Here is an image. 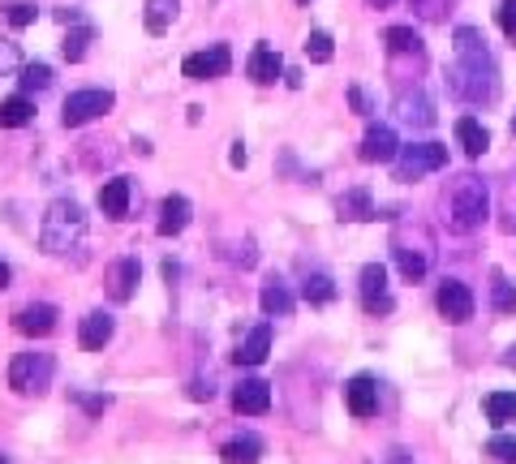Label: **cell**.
Returning a JSON list of instances; mask_svg holds the SVG:
<instances>
[{
	"label": "cell",
	"mask_w": 516,
	"mask_h": 464,
	"mask_svg": "<svg viewBox=\"0 0 516 464\" xmlns=\"http://www.w3.org/2000/svg\"><path fill=\"white\" fill-rule=\"evenodd\" d=\"M448 90L465 104H490L500 95V69L486 52V39L473 26L456 30V65L448 69Z\"/></svg>",
	"instance_id": "obj_1"
},
{
	"label": "cell",
	"mask_w": 516,
	"mask_h": 464,
	"mask_svg": "<svg viewBox=\"0 0 516 464\" xmlns=\"http://www.w3.org/2000/svg\"><path fill=\"white\" fill-rule=\"evenodd\" d=\"M82 237H87V215H82V207L77 202H52L44 215V224H39V241H44L47 254H69V250H77L82 245Z\"/></svg>",
	"instance_id": "obj_2"
},
{
	"label": "cell",
	"mask_w": 516,
	"mask_h": 464,
	"mask_svg": "<svg viewBox=\"0 0 516 464\" xmlns=\"http://www.w3.org/2000/svg\"><path fill=\"white\" fill-rule=\"evenodd\" d=\"M448 224L456 228V232H473V228L486 224V215H490V194H486V185L478 177H456L452 190H448Z\"/></svg>",
	"instance_id": "obj_3"
},
{
	"label": "cell",
	"mask_w": 516,
	"mask_h": 464,
	"mask_svg": "<svg viewBox=\"0 0 516 464\" xmlns=\"http://www.w3.org/2000/svg\"><path fill=\"white\" fill-rule=\"evenodd\" d=\"M52 370H57V361H52V353H17L14 361H9V387L17 391V396H44L47 387H52Z\"/></svg>",
	"instance_id": "obj_4"
},
{
	"label": "cell",
	"mask_w": 516,
	"mask_h": 464,
	"mask_svg": "<svg viewBox=\"0 0 516 464\" xmlns=\"http://www.w3.org/2000/svg\"><path fill=\"white\" fill-rule=\"evenodd\" d=\"M443 164H448V147H439V142L400 147V155H396V180H418L426 172H439Z\"/></svg>",
	"instance_id": "obj_5"
},
{
	"label": "cell",
	"mask_w": 516,
	"mask_h": 464,
	"mask_svg": "<svg viewBox=\"0 0 516 464\" xmlns=\"http://www.w3.org/2000/svg\"><path fill=\"white\" fill-rule=\"evenodd\" d=\"M112 104H117V95L112 90H74L69 99H65L61 108V120H65V129H77V125H87V120L95 117H104V112H112Z\"/></svg>",
	"instance_id": "obj_6"
},
{
	"label": "cell",
	"mask_w": 516,
	"mask_h": 464,
	"mask_svg": "<svg viewBox=\"0 0 516 464\" xmlns=\"http://www.w3.org/2000/svg\"><path fill=\"white\" fill-rule=\"evenodd\" d=\"M228 69H232V52H228L224 44L207 47V52H194V57H185L181 74L190 77V82H212V77H224Z\"/></svg>",
	"instance_id": "obj_7"
},
{
	"label": "cell",
	"mask_w": 516,
	"mask_h": 464,
	"mask_svg": "<svg viewBox=\"0 0 516 464\" xmlns=\"http://www.w3.org/2000/svg\"><path fill=\"white\" fill-rule=\"evenodd\" d=\"M362 305H366V314H392L396 310L392 293H387V271H383V263H366L362 267Z\"/></svg>",
	"instance_id": "obj_8"
},
{
	"label": "cell",
	"mask_w": 516,
	"mask_h": 464,
	"mask_svg": "<svg viewBox=\"0 0 516 464\" xmlns=\"http://www.w3.org/2000/svg\"><path fill=\"white\" fill-rule=\"evenodd\" d=\"M435 305H439V314L448 318V323H470L473 318V293L460 284V280H443Z\"/></svg>",
	"instance_id": "obj_9"
},
{
	"label": "cell",
	"mask_w": 516,
	"mask_h": 464,
	"mask_svg": "<svg viewBox=\"0 0 516 464\" xmlns=\"http://www.w3.org/2000/svg\"><path fill=\"white\" fill-rule=\"evenodd\" d=\"M57 305H47V301H35V305H22L14 314V331H22V335H31V340H39V335H52L57 331Z\"/></svg>",
	"instance_id": "obj_10"
},
{
	"label": "cell",
	"mask_w": 516,
	"mask_h": 464,
	"mask_svg": "<svg viewBox=\"0 0 516 464\" xmlns=\"http://www.w3.org/2000/svg\"><path fill=\"white\" fill-rule=\"evenodd\" d=\"M357 155H362L366 164H392L396 155H400V142H396V134L387 125H370L362 138V147H357Z\"/></svg>",
	"instance_id": "obj_11"
},
{
	"label": "cell",
	"mask_w": 516,
	"mask_h": 464,
	"mask_svg": "<svg viewBox=\"0 0 516 464\" xmlns=\"http://www.w3.org/2000/svg\"><path fill=\"white\" fill-rule=\"evenodd\" d=\"M345 405H349L353 418H375L379 413V383L370 375H353L349 387H345Z\"/></svg>",
	"instance_id": "obj_12"
},
{
	"label": "cell",
	"mask_w": 516,
	"mask_h": 464,
	"mask_svg": "<svg viewBox=\"0 0 516 464\" xmlns=\"http://www.w3.org/2000/svg\"><path fill=\"white\" fill-rule=\"evenodd\" d=\"M232 408H237V413H250V418L267 413V408H272V387H267L263 378H245L242 387L232 391Z\"/></svg>",
	"instance_id": "obj_13"
},
{
	"label": "cell",
	"mask_w": 516,
	"mask_h": 464,
	"mask_svg": "<svg viewBox=\"0 0 516 464\" xmlns=\"http://www.w3.org/2000/svg\"><path fill=\"white\" fill-rule=\"evenodd\" d=\"M112 331H117V323H112V314H104V310H95V314L82 318V327H77V345L87 348V353H99V348L112 340Z\"/></svg>",
	"instance_id": "obj_14"
},
{
	"label": "cell",
	"mask_w": 516,
	"mask_h": 464,
	"mask_svg": "<svg viewBox=\"0 0 516 464\" xmlns=\"http://www.w3.org/2000/svg\"><path fill=\"white\" fill-rule=\"evenodd\" d=\"M190 215H194L190 198H185V194H168L164 207H160V237H177V232L190 224Z\"/></svg>",
	"instance_id": "obj_15"
},
{
	"label": "cell",
	"mask_w": 516,
	"mask_h": 464,
	"mask_svg": "<svg viewBox=\"0 0 516 464\" xmlns=\"http://www.w3.org/2000/svg\"><path fill=\"white\" fill-rule=\"evenodd\" d=\"M99 211H104L108 220H125V215H129V177L104 180V190H99Z\"/></svg>",
	"instance_id": "obj_16"
},
{
	"label": "cell",
	"mask_w": 516,
	"mask_h": 464,
	"mask_svg": "<svg viewBox=\"0 0 516 464\" xmlns=\"http://www.w3.org/2000/svg\"><path fill=\"white\" fill-rule=\"evenodd\" d=\"M396 117L405 120V125L426 129V125H435V104L426 99L422 90H413V95H400V99H396Z\"/></svg>",
	"instance_id": "obj_17"
},
{
	"label": "cell",
	"mask_w": 516,
	"mask_h": 464,
	"mask_svg": "<svg viewBox=\"0 0 516 464\" xmlns=\"http://www.w3.org/2000/svg\"><path fill=\"white\" fill-rule=\"evenodd\" d=\"M456 142L465 147L470 160H482L486 147H490V134H486V125L478 117H460V120H456Z\"/></svg>",
	"instance_id": "obj_18"
},
{
	"label": "cell",
	"mask_w": 516,
	"mask_h": 464,
	"mask_svg": "<svg viewBox=\"0 0 516 464\" xmlns=\"http://www.w3.org/2000/svg\"><path fill=\"white\" fill-rule=\"evenodd\" d=\"M335 211H340V220H379V211H375V198L366 185L349 190V194L335 198Z\"/></svg>",
	"instance_id": "obj_19"
},
{
	"label": "cell",
	"mask_w": 516,
	"mask_h": 464,
	"mask_svg": "<svg viewBox=\"0 0 516 464\" xmlns=\"http://www.w3.org/2000/svg\"><path fill=\"white\" fill-rule=\"evenodd\" d=\"M267 353H272V327L263 323V327H254L250 335H245L242 348H237L232 357H237V366H263V361H267Z\"/></svg>",
	"instance_id": "obj_20"
},
{
	"label": "cell",
	"mask_w": 516,
	"mask_h": 464,
	"mask_svg": "<svg viewBox=\"0 0 516 464\" xmlns=\"http://www.w3.org/2000/svg\"><path fill=\"white\" fill-rule=\"evenodd\" d=\"M250 77H254L258 87H272L275 77L284 74V60H280V52L275 47H254V57H250Z\"/></svg>",
	"instance_id": "obj_21"
},
{
	"label": "cell",
	"mask_w": 516,
	"mask_h": 464,
	"mask_svg": "<svg viewBox=\"0 0 516 464\" xmlns=\"http://www.w3.org/2000/svg\"><path fill=\"white\" fill-rule=\"evenodd\" d=\"M392 254H396V267H400V275H405V280H413V284H418V280L426 275V267H430V250H409V245H405L400 237H396Z\"/></svg>",
	"instance_id": "obj_22"
},
{
	"label": "cell",
	"mask_w": 516,
	"mask_h": 464,
	"mask_svg": "<svg viewBox=\"0 0 516 464\" xmlns=\"http://www.w3.org/2000/svg\"><path fill=\"white\" fill-rule=\"evenodd\" d=\"M258 305H263V314L267 318H289L293 314V293L280 280H267L263 293H258Z\"/></svg>",
	"instance_id": "obj_23"
},
{
	"label": "cell",
	"mask_w": 516,
	"mask_h": 464,
	"mask_svg": "<svg viewBox=\"0 0 516 464\" xmlns=\"http://www.w3.org/2000/svg\"><path fill=\"white\" fill-rule=\"evenodd\" d=\"M220 460L224 464H258L263 460V438H254V435L228 438L224 448H220Z\"/></svg>",
	"instance_id": "obj_24"
},
{
	"label": "cell",
	"mask_w": 516,
	"mask_h": 464,
	"mask_svg": "<svg viewBox=\"0 0 516 464\" xmlns=\"http://www.w3.org/2000/svg\"><path fill=\"white\" fill-rule=\"evenodd\" d=\"M138 275H142V267H138V258H121L117 267H112V301H129L138 288Z\"/></svg>",
	"instance_id": "obj_25"
},
{
	"label": "cell",
	"mask_w": 516,
	"mask_h": 464,
	"mask_svg": "<svg viewBox=\"0 0 516 464\" xmlns=\"http://www.w3.org/2000/svg\"><path fill=\"white\" fill-rule=\"evenodd\" d=\"M383 44H387L392 60L396 57H426V47H422V39H418V30H409V26H392L387 35H383Z\"/></svg>",
	"instance_id": "obj_26"
},
{
	"label": "cell",
	"mask_w": 516,
	"mask_h": 464,
	"mask_svg": "<svg viewBox=\"0 0 516 464\" xmlns=\"http://www.w3.org/2000/svg\"><path fill=\"white\" fill-rule=\"evenodd\" d=\"M31 117H35V104L26 95H14V99L0 104V125L5 129H22V125H31Z\"/></svg>",
	"instance_id": "obj_27"
},
{
	"label": "cell",
	"mask_w": 516,
	"mask_h": 464,
	"mask_svg": "<svg viewBox=\"0 0 516 464\" xmlns=\"http://www.w3.org/2000/svg\"><path fill=\"white\" fill-rule=\"evenodd\" d=\"M486 418L495 421V426H503V421H516V391H490L482 400Z\"/></svg>",
	"instance_id": "obj_28"
},
{
	"label": "cell",
	"mask_w": 516,
	"mask_h": 464,
	"mask_svg": "<svg viewBox=\"0 0 516 464\" xmlns=\"http://www.w3.org/2000/svg\"><path fill=\"white\" fill-rule=\"evenodd\" d=\"M181 9V0H147V30L151 35H164L172 26V17Z\"/></svg>",
	"instance_id": "obj_29"
},
{
	"label": "cell",
	"mask_w": 516,
	"mask_h": 464,
	"mask_svg": "<svg viewBox=\"0 0 516 464\" xmlns=\"http://www.w3.org/2000/svg\"><path fill=\"white\" fill-rule=\"evenodd\" d=\"M305 301L310 305H327V301H335V284H332V275L327 271H315V275H305Z\"/></svg>",
	"instance_id": "obj_30"
},
{
	"label": "cell",
	"mask_w": 516,
	"mask_h": 464,
	"mask_svg": "<svg viewBox=\"0 0 516 464\" xmlns=\"http://www.w3.org/2000/svg\"><path fill=\"white\" fill-rule=\"evenodd\" d=\"M305 57L315 60V65H327V60L335 57L332 35H327V30H310V35H305Z\"/></svg>",
	"instance_id": "obj_31"
},
{
	"label": "cell",
	"mask_w": 516,
	"mask_h": 464,
	"mask_svg": "<svg viewBox=\"0 0 516 464\" xmlns=\"http://www.w3.org/2000/svg\"><path fill=\"white\" fill-rule=\"evenodd\" d=\"M0 17H5V22H9V26H31L35 17H39V9H35V5H26V0H9V5H0Z\"/></svg>",
	"instance_id": "obj_32"
},
{
	"label": "cell",
	"mask_w": 516,
	"mask_h": 464,
	"mask_svg": "<svg viewBox=\"0 0 516 464\" xmlns=\"http://www.w3.org/2000/svg\"><path fill=\"white\" fill-rule=\"evenodd\" d=\"M490 305L500 310V314H512L516 310V288L503 280V275H495V284H490Z\"/></svg>",
	"instance_id": "obj_33"
},
{
	"label": "cell",
	"mask_w": 516,
	"mask_h": 464,
	"mask_svg": "<svg viewBox=\"0 0 516 464\" xmlns=\"http://www.w3.org/2000/svg\"><path fill=\"white\" fill-rule=\"evenodd\" d=\"M91 39H95L91 26L69 30V39H65V60H82V57H87V44H91Z\"/></svg>",
	"instance_id": "obj_34"
},
{
	"label": "cell",
	"mask_w": 516,
	"mask_h": 464,
	"mask_svg": "<svg viewBox=\"0 0 516 464\" xmlns=\"http://www.w3.org/2000/svg\"><path fill=\"white\" fill-rule=\"evenodd\" d=\"M52 87V69L47 65H22V90H47Z\"/></svg>",
	"instance_id": "obj_35"
},
{
	"label": "cell",
	"mask_w": 516,
	"mask_h": 464,
	"mask_svg": "<svg viewBox=\"0 0 516 464\" xmlns=\"http://www.w3.org/2000/svg\"><path fill=\"white\" fill-rule=\"evenodd\" d=\"M486 456H495V460H503V464H516V438H490L486 443Z\"/></svg>",
	"instance_id": "obj_36"
},
{
	"label": "cell",
	"mask_w": 516,
	"mask_h": 464,
	"mask_svg": "<svg viewBox=\"0 0 516 464\" xmlns=\"http://www.w3.org/2000/svg\"><path fill=\"white\" fill-rule=\"evenodd\" d=\"M14 69H22V52H17V44L0 39V77L14 74Z\"/></svg>",
	"instance_id": "obj_37"
},
{
	"label": "cell",
	"mask_w": 516,
	"mask_h": 464,
	"mask_svg": "<svg viewBox=\"0 0 516 464\" xmlns=\"http://www.w3.org/2000/svg\"><path fill=\"white\" fill-rule=\"evenodd\" d=\"M500 26L508 39H516V0H503L500 5Z\"/></svg>",
	"instance_id": "obj_38"
},
{
	"label": "cell",
	"mask_w": 516,
	"mask_h": 464,
	"mask_svg": "<svg viewBox=\"0 0 516 464\" xmlns=\"http://www.w3.org/2000/svg\"><path fill=\"white\" fill-rule=\"evenodd\" d=\"M74 400H77V405H82V408H87L91 418H99V413H104V408L112 405L108 396H82V391H74Z\"/></svg>",
	"instance_id": "obj_39"
},
{
	"label": "cell",
	"mask_w": 516,
	"mask_h": 464,
	"mask_svg": "<svg viewBox=\"0 0 516 464\" xmlns=\"http://www.w3.org/2000/svg\"><path fill=\"white\" fill-rule=\"evenodd\" d=\"M413 9H418L422 17H430V22H435V17H443V9H448V0H413Z\"/></svg>",
	"instance_id": "obj_40"
},
{
	"label": "cell",
	"mask_w": 516,
	"mask_h": 464,
	"mask_svg": "<svg viewBox=\"0 0 516 464\" xmlns=\"http://www.w3.org/2000/svg\"><path fill=\"white\" fill-rule=\"evenodd\" d=\"M349 104L357 108L362 117H366V112H370V99H366V90H362V87H349Z\"/></svg>",
	"instance_id": "obj_41"
},
{
	"label": "cell",
	"mask_w": 516,
	"mask_h": 464,
	"mask_svg": "<svg viewBox=\"0 0 516 464\" xmlns=\"http://www.w3.org/2000/svg\"><path fill=\"white\" fill-rule=\"evenodd\" d=\"M190 396H194V400H212L215 387H207V383H190Z\"/></svg>",
	"instance_id": "obj_42"
},
{
	"label": "cell",
	"mask_w": 516,
	"mask_h": 464,
	"mask_svg": "<svg viewBox=\"0 0 516 464\" xmlns=\"http://www.w3.org/2000/svg\"><path fill=\"white\" fill-rule=\"evenodd\" d=\"M387 464H413V456L405 448H392V451H387Z\"/></svg>",
	"instance_id": "obj_43"
},
{
	"label": "cell",
	"mask_w": 516,
	"mask_h": 464,
	"mask_svg": "<svg viewBox=\"0 0 516 464\" xmlns=\"http://www.w3.org/2000/svg\"><path fill=\"white\" fill-rule=\"evenodd\" d=\"M228 160H232V168H245V147H242V142L232 147V155H228Z\"/></svg>",
	"instance_id": "obj_44"
},
{
	"label": "cell",
	"mask_w": 516,
	"mask_h": 464,
	"mask_svg": "<svg viewBox=\"0 0 516 464\" xmlns=\"http://www.w3.org/2000/svg\"><path fill=\"white\" fill-rule=\"evenodd\" d=\"M503 366H512V370H516V345L508 348V353H503Z\"/></svg>",
	"instance_id": "obj_45"
},
{
	"label": "cell",
	"mask_w": 516,
	"mask_h": 464,
	"mask_svg": "<svg viewBox=\"0 0 516 464\" xmlns=\"http://www.w3.org/2000/svg\"><path fill=\"white\" fill-rule=\"evenodd\" d=\"M366 5H370V9H387L392 0H366Z\"/></svg>",
	"instance_id": "obj_46"
},
{
	"label": "cell",
	"mask_w": 516,
	"mask_h": 464,
	"mask_svg": "<svg viewBox=\"0 0 516 464\" xmlns=\"http://www.w3.org/2000/svg\"><path fill=\"white\" fill-rule=\"evenodd\" d=\"M9 284V267H5V263H0V288Z\"/></svg>",
	"instance_id": "obj_47"
},
{
	"label": "cell",
	"mask_w": 516,
	"mask_h": 464,
	"mask_svg": "<svg viewBox=\"0 0 516 464\" xmlns=\"http://www.w3.org/2000/svg\"><path fill=\"white\" fill-rule=\"evenodd\" d=\"M297 5H310V0H297Z\"/></svg>",
	"instance_id": "obj_48"
},
{
	"label": "cell",
	"mask_w": 516,
	"mask_h": 464,
	"mask_svg": "<svg viewBox=\"0 0 516 464\" xmlns=\"http://www.w3.org/2000/svg\"><path fill=\"white\" fill-rule=\"evenodd\" d=\"M0 464H9V460H5V456H0Z\"/></svg>",
	"instance_id": "obj_49"
},
{
	"label": "cell",
	"mask_w": 516,
	"mask_h": 464,
	"mask_svg": "<svg viewBox=\"0 0 516 464\" xmlns=\"http://www.w3.org/2000/svg\"><path fill=\"white\" fill-rule=\"evenodd\" d=\"M512 134H516V125H512Z\"/></svg>",
	"instance_id": "obj_50"
}]
</instances>
